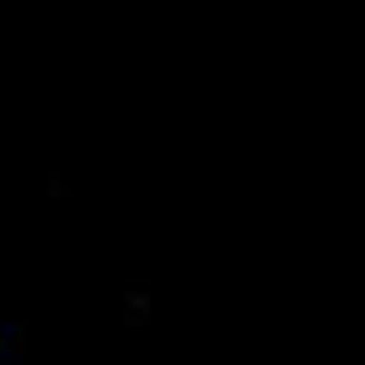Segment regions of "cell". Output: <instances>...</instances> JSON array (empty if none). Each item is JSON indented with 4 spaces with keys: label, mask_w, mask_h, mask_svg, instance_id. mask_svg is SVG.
I'll return each instance as SVG.
<instances>
[{
    "label": "cell",
    "mask_w": 365,
    "mask_h": 365,
    "mask_svg": "<svg viewBox=\"0 0 365 365\" xmlns=\"http://www.w3.org/2000/svg\"><path fill=\"white\" fill-rule=\"evenodd\" d=\"M0 365H5V352H0Z\"/></svg>",
    "instance_id": "6da1fadb"
}]
</instances>
